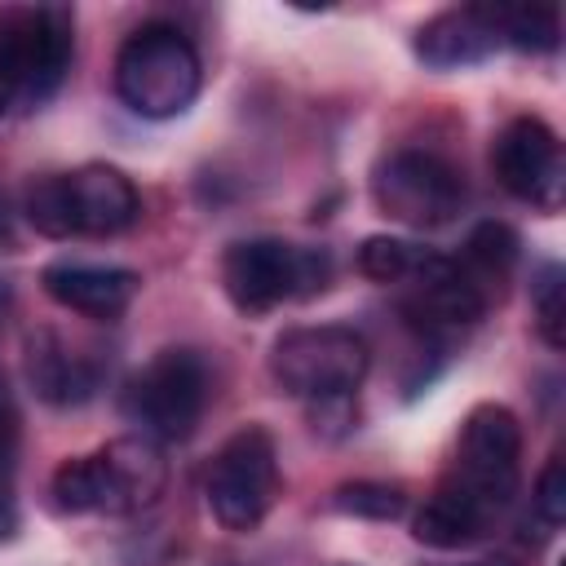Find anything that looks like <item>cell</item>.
<instances>
[{
  "instance_id": "2e32d148",
  "label": "cell",
  "mask_w": 566,
  "mask_h": 566,
  "mask_svg": "<svg viewBox=\"0 0 566 566\" xmlns=\"http://www.w3.org/2000/svg\"><path fill=\"white\" fill-rule=\"evenodd\" d=\"M495 513L482 509L473 495L455 491L451 482H438V491L420 504L416 522H411V535L429 548H464L473 539H482L491 531Z\"/></svg>"
},
{
  "instance_id": "4fadbf2b",
  "label": "cell",
  "mask_w": 566,
  "mask_h": 566,
  "mask_svg": "<svg viewBox=\"0 0 566 566\" xmlns=\"http://www.w3.org/2000/svg\"><path fill=\"white\" fill-rule=\"evenodd\" d=\"M40 287L53 305L84 318H119L142 292V274L128 265H93V261H49L40 270Z\"/></svg>"
},
{
  "instance_id": "d4e9b609",
  "label": "cell",
  "mask_w": 566,
  "mask_h": 566,
  "mask_svg": "<svg viewBox=\"0 0 566 566\" xmlns=\"http://www.w3.org/2000/svg\"><path fill=\"white\" fill-rule=\"evenodd\" d=\"M0 389H4V376H0Z\"/></svg>"
},
{
  "instance_id": "603a6c76",
  "label": "cell",
  "mask_w": 566,
  "mask_h": 566,
  "mask_svg": "<svg viewBox=\"0 0 566 566\" xmlns=\"http://www.w3.org/2000/svg\"><path fill=\"white\" fill-rule=\"evenodd\" d=\"M531 509L539 513L544 526H562V517H566V464H562V455H548V464L539 469Z\"/></svg>"
},
{
  "instance_id": "7402d4cb",
  "label": "cell",
  "mask_w": 566,
  "mask_h": 566,
  "mask_svg": "<svg viewBox=\"0 0 566 566\" xmlns=\"http://www.w3.org/2000/svg\"><path fill=\"white\" fill-rule=\"evenodd\" d=\"M531 310H535V332L548 349L566 345V287H562V270L544 265L531 292Z\"/></svg>"
},
{
  "instance_id": "7a4b0ae2",
  "label": "cell",
  "mask_w": 566,
  "mask_h": 566,
  "mask_svg": "<svg viewBox=\"0 0 566 566\" xmlns=\"http://www.w3.org/2000/svg\"><path fill=\"white\" fill-rule=\"evenodd\" d=\"M75 62V13L66 4H18L0 13V119L31 115L57 97Z\"/></svg>"
},
{
  "instance_id": "484cf974",
  "label": "cell",
  "mask_w": 566,
  "mask_h": 566,
  "mask_svg": "<svg viewBox=\"0 0 566 566\" xmlns=\"http://www.w3.org/2000/svg\"><path fill=\"white\" fill-rule=\"evenodd\" d=\"M473 566H478V562H473Z\"/></svg>"
},
{
  "instance_id": "e0dca14e",
  "label": "cell",
  "mask_w": 566,
  "mask_h": 566,
  "mask_svg": "<svg viewBox=\"0 0 566 566\" xmlns=\"http://www.w3.org/2000/svg\"><path fill=\"white\" fill-rule=\"evenodd\" d=\"M517 256H522V239H517V230L504 226V221H482V226L469 230V239H464V248H460L455 261H460V270H464L478 287L495 292V287L513 274Z\"/></svg>"
},
{
  "instance_id": "8992f818",
  "label": "cell",
  "mask_w": 566,
  "mask_h": 566,
  "mask_svg": "<svg viewBox=\"0 0 566 566\" xmlns=\"http://www.w3.org/2000/svg\"><path fill=\"white\" fill-rule=\"evenodd\" d=\"M203 407H208V367L186 345L159 349L119 389L124 420L159 447L164 442H186L199 429Z\"/></svg>"
},
{
  "instance_id": "ffe728a7",
  "label": "cell",
  "mask_w": 566,
  "mask_h": 566,
  "mask_svg": "<svg viewBox=\"0 0 566 566\" xmlns=\"http://www.w3.org/2000/svg\"><path fill=\"white\" fill-rule=\"evenodd\" d=\"M332 509L345 513V517H371V522H394L407 513V491L398 482H371V478H358V482H345L332 491Z\"/></svg>"
},
{
  "instance_id": "ac0fdd59",
  "label": "cell",
  "mask_w": 566,
  "mask_h": 566,
  "mask_svg": "<svg viewBox=\"0 0 566 566\" xmlns=\"http://www.w3.org/2000/svg\"><path fill=\"white\" fill-rule=\"evenodd\" d=\"M500 40L522 53H553L562 44V13L553 4H495Z\"/></svg>"
},
{
  "instance_id": "9c48e42d",
  "label": "cell",
  "mask_w": 566,
  "mask_h": 566,
  "mask_svg": "<svg viewBox=\"0 0 566 566\" xmlns=\"http://www.w3.org/2000/svg\"><path fill=\"white\" fill-rule=\"evenodd\" d=\"M464 172L424 146L389 150L371 172V199L389 221L411 230H438L460 217L464 208Z\"/></svg>"
},
{
  "instance_id": "9a60e30c",
  "label": "cell",
  "mask_w": 566,
  "mask_h": 566,
  "mask_svg": "<svg viewBox=\"0 0 566 566\" xmlns=\"http://www.w3.org/2000/svg\"><path fill=\"white\" fill-rule=\"evenodd\" d=\"M500 22H495V4H455L433 13L420 31H416V57L433 71H464L486 62L500 49Z\"/></svg>"
},
{
  "instance_id": "44dd1931",
  "label": "cell",
  "mask_w": 566,
  "mask_h": 566,
  "mask_svg": "<svg viewBox=\"0 0 566 566\" xmlns=\"http://www.w3.org/2000/svg\"><path fill=\"white\" fill-rule=\"evenodd\" d=\"M13 478H18V411H13L9 389H0V544L13 539L18 531Z\"/></svg>"
},
{
  "instance_id": "cb8c5ba5",
  "label": "cell",
  "mask_w": 566,
  "mask_h": 566,
  "mask_svg": "<svg viewBox=\"0 0 566 566\" xmlns=\"http://www.w3.org/2000/svg\"><path fill=\"white\" fill-rule=\"evenodd\" d=\"M9 230H13V221H9V208L0 199V243H9Z\"/></svg>"
},
{
  "instance_id": "d6986e66",
  "label": "cell",
  "mask_w": 566,
  "mask_h": 566,
  "mask_svg": "<svg viewBox=\"0 0 566 566\" xmlns=\"http://www.w3.org/2000/svg\"><path fill=\"white\" fill-rule=\"evenodd\" d=\"M424 248L407 243V239H394V234H367L363 248H358V274L371 279V283H407L420 265Z\"/></svg>"
},
{
  "instance_id": "6da1fadb",
  "label": "cell",
  "mask_w": 566,
  "mask_h": 566,
  "mask_svg": "<svg viewBox=\"0 0 566 566\" xmlns=\"http://www.w3.org/2000/svg\"><path fill=\"white\" fill-rule=\"evenodd\" d=\"M168 486V460L164 447L124 433L97 447L93 455H71L53 469L49 495L57 513H102V517H133L150 509Z\"/></svg>"
},
{
  "instance_id": "7c38bea8",
  "label": "cell",
  "mask_w": 566,
  "mask_h": 566,
  "mask_svg": "<svg viewBox=\"0 0 566 566\" xmlns=\"http://www.w3.org/2000/svg\"><path fill=\"white\" fill-rule=\"evenodd\" d=\"M491 168H495V181L513 199H522V203H531L539 212H557L562 208V190H566L562 142L539 115H517L495 133Z\"/></svg>"
},
{
  "instance_id": "52a82bcc",
  "label": "cell",
  "mask_w": 566,
  "mask_h": 566,
  "mask_svg": "<svg viewBox=\"0 0 566 566\" xmlns=\"http://www.w3.org/2000/svg\"><path fill=\"white\" fill-rule=\"evenodd\" d=\"M371 367V349L363 332L345 323H318V327H287L270 345V376L287 398L323 402V398H349Z\"/></svg>"
},
{
  "instance_id": "8fae6325",
  "label": "cell",
  "mask_w": 566,
  "mask_h": 566,
  "mask_svg": "<svg viewBox=\"0 0 566 566\" xmlns=\"http://www.w3.org/2000/svg\"><path fill=\"white\" fill-rule=\"evenodd\" d=\"M491 310V292L478 287L455 256H438L424 248L416 274L402 292V318L407 327L429 345H451L464 332H473Z\"/></svg>"
},
{
  "instance_id": "ba28073f",
  "label": "cell",
  "mask_w": 566,
  "mask_h": 566,
  "mask_svg": "<svg viewBox=\"0 0 566 566\" xmlns=\"http://www.w3.org/2000/svg\"><path fill=\"white\" fill-rule=\"evenodd\" d=\"M203 495H208L212 517L226 531L234 535L256 531L279 500V451H274L270 429L261 424L234 429L208 464Z\"/></svg>"
},
{
  "instance_id": "3957f363",
  "label": "cell",
  "mask_w": 566,
  "mask_h": 566,
  "mask_svg": "<svg viewBox=\"0 0 566 566\" xmlns=\"http://www.w3.org/2000/svg\"><path fill=\"white\" fill-rule=\"evenodd\" d=\"M142 217V195L115 164L49 172L27 190V221L49 239H115Z\"/></svg>"
},
{
  "instance_id": "5bb4252c",
  "label": "cell",
  "mask_w": 566,
  "mask_h": 566,
  "mask_svg": "<svg viewBox=\"0 0 566 566\" xmlns=\"http://www.w3.org/2000/svg\"><path fill=\"white\" fill-rule=\"evenodd\" d=\"M27 380L35 389V398H44L49 407H80L102 389V358L88 354L84 345H71L62 332L53 327H35L27 336Z\"/></svg>"
},
{
  "instance_id": "5b68a950",
  "label": "cell",
  "mask_w": 566,
  "mask_h": 566,
  "mask_svg": "<svg viewBox=\"0 0 566 566\" xmlns=\"http://www.w3.org/2000/svg\"><path fill=\"white\" fill-rule=\"evenodd\" d=\"M332 279V256L323 248H301L274 234L239 239L221 256V287L239 314H270L283 301L318 296Z\"/></svg>"
},
{
  "instance_id": "277c9868",
  "label": "cell",
  "mask_w": 566,
  "mask_h": 566,
  "mask_svg": "<svg viewBox=\"0 0 566 566\" xmlns=\"http://www.w3.org/2000/svg\"><path fill=\"white\" fill-rule=\"evenodd\" d=\"M203 84V62L177 22H142L115 53V93L142 119L190 111Z\"/></svg>"
},
{
  "instance_id": "30bf717a",
  "label": "cell",
  "mask_w": 566,
  "mask_h": 566,
  "mask_svg": "<svg viewBox=\"0 0 566 566\" xmlns=\"http://www.w3.org/2000/svg\"><path fill=\"white\" fill-rule=\"evenodd\" d=\"M522 478V424L504 402H478L455 438V460L442 482L473 495L495 517L517 495Z\"/></svg>"
}]
</instances>
